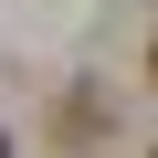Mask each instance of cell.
<instances>
[{"label":"cell","mask_w":158,"mask_h":158,"mask_svg":"<svg viewBox=\"0 0 158 158\" xmlns=\"http://www.w3.org/2000/svg\"><path fill=\"white\" fill-rule=\"evenodd\" d=\"M148 74H158V42H148Z\"/></svg>","instance_id":"cell-1"},{"label":"cell","mask_w":158,"mask_h":158,"mask_svg":"<svg viewBox=\"0 0 158 158\" xmlns=\"http://www.w3.org/2000/svg\"><path fill=\"white\" fill-rule=\"evenodd\" d=\"M0 158H11V137H0Z\"/></svg>","instance_id":"cell-2"}]
</instances>
